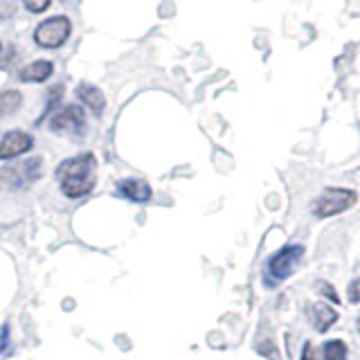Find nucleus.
Returning <instances> with one entry per match:
<instances>
[{
  "label": "nucleus",
  "instance_id": "f257e3e1",
  "mask_svg": "<svg viewBox=\"0 0 360 360\" xmlns=\"http://www.w3.org/2000/svg\"><path fill=\"white\" fill-rule=\"evenodd\" d=\"M56 178L68 198H82L97 185V160L93 153H79L56 167Z\"/></svg>",
  "mask_w": 360,
  "mask_h": 360
},
{
  "label": "nucleus",
  "instance_id": "f03ea898",
  "mask_svg": "<svg viewBox=\"0 0 360 360\" xmlns=\"http://www.w3.org/2000/svg\"><path fill=\"white\" fill-rule=\"evenodd\" d=\"M302 257H304V245H300V243H290V245L279 248V250L266 262V273H264L266 286H277L284 279H288L292 273H295V268L300 266Z\"/></svg>",
  "mask_w": 360,
  "mask_h": 360
},
{
  "label": "nucleus",
  "instance_id": "7ed1b4c3",
  "mask_svg": "<svg viewBox=\"0 0 360 360\" xmlns=\"http://www.w3.org/2000/svg\"><path fill=\"white\" fill-rule=\"evenodd\" d=\"M358 202V194L354 189L347 187H326L322 194L313 200L311 212L315 219H331L342 214L347 210H352Z\"/></svg>",
  "mask_w": 360,
  "mask_h": 360
},
{
  "label": "nucleus",
  "instance_id": "20e7f679",
  "mask_svg": "<svg viewBox=\"0 0 360 360\" xmlns=\"http://www.w3.org/2000/svg\"><path fill=\"white\" fill-rule=\"evenodd\" d=\"M72 32V22L68 16H52L48 20H43L41 25L34 30V41L41 48H48V50H56L68 41Z\"/></svg>",
  "mask_w": 360,
  "mask_h": 360
},
{
  "label": "nucleus",
  "instance_id": "39448f33",
  "mask_svg": "<svg viewBox=\"0 0 360 360\" xmlns=\"http://www.w3.org/2000/svg\"><path fill=\"white\" fill-rule=\"evenodd\" d=\"M41 167H43L41 158H30V160L0 169V180H3L9 189H25L27 185L37 183L41 178Z\"/></svg>",
  "mask_w": 360,
  "mask_h": 360
},
{
  "label": "nucleus",
  "instance_id": "423d86ee",
  "mask_svg": "<svg viewBox=\"0 0 360 360\" xmlns=\"http://www.w3.org/2000/svg\"><path fill=\"white\" fill-rule=\"evenodd\" d=\"M50 129L54 133H84L86 129V112L82 106L68 104L59 112H54L50 120Z\"/></svg>",
  "mask_w": 360,
  "mask_h": 360
},
{
  "label": "nucleus",
  "instance_id": "0eeeda50",
  "mask_svg": "<svg viewBox=\"0 0 360 360\" xmlns=\"http://www.w3.org/2000/svg\"><path fill=\"white\" fill-rule=\"evenodd\" d=\"M34 146V138L25 131H9L0 140V160H14V158L27 153Z\"/></svg>",
  "mask_w": 360,
  "mask_h": 360
},
{
  "label": "nucleus",
  "instance_id": "6e6552de",
  "mask_svg": "<svg viewBox=\"0 0 360 360\" xmlns=\"http://www.w3.org/2000/svg\"><path fill=\"white\" fill-rule=\"evenodd\" d=\"M117 196L127 198L131 202H149L153 191H151V185L146 183V180L127 178V180H120L117 183Z\"/></svg>",
  "mask_w": 360,
  "mask_h": 360
},
{
  "label": "nucleus",
  "instance_id": "1a4fd4ad",
  "mask_svg": "<svg viewBox=\"0 0 360 360\" xmlns=\"http://www.w3.org/2000/svg\"><path fill=\"white\" fill-rule=\"evenodd\" d=\"M311 322L315 326V331L324 333L338 322V311L326 302H315L311 307Z\"/></svg>",
  "mask_w": 360,
  "mask_h": 360
},
{
  "label": "nucleus",
  "instance_id": "9d476101",
  "mask_svg": "<svg viewBox=\"0 0 360 360\" xmlns=\"http://www.w3.org/2000/svg\"><path fill=\"white\" fill-rule=\"evenodd\" d=\"M52 72H54V63L41 59V61H34L25 68H20L18 79L25 84H41V82H48V77Z\"/></svg>",
  "mask_w": 360,
  "mask_h": 360
},
{
  "label": "nucleus",
  "instance_id": "9b49d317",
  "mask_svg": "<svg viewBox=\"0 0 360 360\" xmlns=\"http://www.w3.org/2000/svg\"><path fill=\"white\" fill-rule=\"evenodd\" d=\"M77 97L84 101V104L95 112V115H101V110L106 108V97L104 93L93 86V84H79L77 86Z\"/></svg>",
  "mask_w": 360,
  "mask_h": 360
},
{
  "label": "nucleus",
  "instance_id": "f8f14e48",
  "mask_svg": "<svg viewBox=\"0 0 360 360\" xmlns=\"http://www.w3.org/2000/svg\"><path fill=\"white\" fill-rule=\"evenodd\" d=\"M22 104V95L18 90H3L0 93V120L11 115V112H16Z\"/></svg>",
  "mask_w": 360,
  "mask_h": 360
},
{
  "label": "nucleus",
  "instance_id": "ddd939ff",
  "mask_svg": "<svg viewBox=\"0 0 360 360\" xmlns=\"http://www.w3.org/2000/svg\"><path fill=\"white\" fill-rule=\"evenodd\" d=\"M349 354V349L342 340H329L322 347V356L324 360H345Z\"/></svg>",
  "mask_w": 360,
  "mask_h": 360
},
{
  "label": "nucleus",
  "instance_id": "4468645a",
  "mask_svg": "<svg viewBox=\"0 0 360 360\" xmlns=\"http://www.w3.org/2000/svg\"><path fill=\"white\" fill-rule=\"evenodd\" d=\"M18 3L16 0H0V20H7L16 14Z\"/></svg>",
  "mask_w": 360,
  "mask_h": 360
},
{
  "label": "nucleus",
  "instance_id": "2eb2a0df",
  "mask_svg": "<svg viewBox=\"0 0 360 360\" xmlns=\"http://www.w3.org/2000/svg\"><path fill=\"white\" fill-rule=\"evenodd\" d=\"M22 3H25V7L32 11V14H43V11L50 7L52 0H22Z\"/></svg>",
  "mask_w": 360,
  "mask_h": 360
},
{
  "label": "nucleus",
  "instance_id": "dca6fc26",
  "mask_svg": "<svg viewBox=\"0 0 360 360\" xmlns=\"http://www.w3.org/2000/svg\"><path fill=\"white\" fill-rule=\"evenodd\" d=\"M349 302L352 304H360V279H354L352 284H349Z\"/></svg>",
  "mask_w": 360,
  "mask_h": 360
},
{
  "label": "nucleus",
  "instance_id": "f3484780",
  "mask_svg": "<svg viewBox=\"0 0 360 360\" xmlns=\"http://www.w3.org/2000/svg\"><path fill=\"white\" fill-rule=\"evenodd\" d=\"M302 360H318V356H315V349H313L311 342L304 345V349H302Z\"/></svg>",
  "mask_w": 360,
  "mask_h": 360
},
{
  "label": "nucleus",
  "instance_id": "a211bd4d",
  "mask_svg": "<svg viewBox=\"0 0 360 360\" xmlns=\"http://www.w3.org/2000/svg\"><path fill=\"white\" fill-rule=\"evenodd\" d=\"M7 345H9V326L5 324L3 331H0V352H5Z\"/></svg>",
  "mask_w": 360,
  "mask_h": 360
},
{
  "label": "nucleus",
  "instance_id": "6ab92c4d",
  "mask_svg": "<svg viewBox=\"0 0 360 360\" xmlns=\"http://www.w3.org/2000/svg\"><path fill=\"white\" fill-rule=\"evenodd\" d=\"M322 290H326V297H329L331 302H340V297L335 295V290H333L329 284H324V286H322Z\"/></svg>",
  "mask_w": 360,
  "mask_h": 360
},
{
  "label": "nucleus",
  "instance_id": "aec40b11",
  "mask_svg": "<svg viewBox=\"0 0 360 360\" xmlns=\"http://www.w3.org/2000/svg\"><path fill=\"white\" fill-rule=\"evenodd\" d=\"M356 324H358V333H360V315H358V322Z\"/></svg>",
  "mask_w": 360,
  "mask_h": 360
},
{
  "label": "nucleus",
  "instance_id": "412c9836",
  "mask_svg": "<svg viewBox=\"0 0 360 360\" xmlns=\"http://www.w3.org/2000/svg\"><path fill=\"white\" fill-rule=\"evenodd\" d=\"M0 50H3V45H0Z\"/></svg>",
  "mask_w": 360,
  "mask_h": 360
}]
</instances>
